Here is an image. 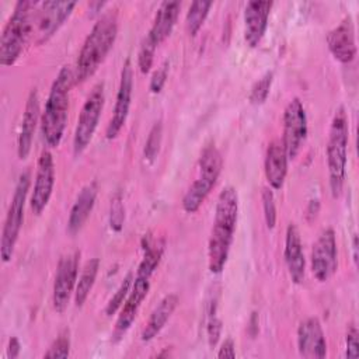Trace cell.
<instances>
[{
	"instance_id": "obj_1",
	"label": "cell",
	"mask_w": 359,
	"mask_h": 359,
	"mask_svg": "<svg viewBox=\"0 0 359 359\" xmlns=\"http://www.w3.org/2000/svg\"><path fill=\"white\" fill-rule=\"evenodd\" d=\"M238 217V194L224 187L216 201L215 220L208 244V265L212 273H220L227 262Z\"/></svg>"
},
{
	"instance_id": "obj_2",
	"label": "cell",
	"mask_w": 359,
	"mask_h": 359,
	"mask_svg": "<svg viewBox=\"0 0 359 359\" xmlns=\"http://www.w3.org/2000/svg\"><path fill=\"white\" fill-rule=\"evenodd\" d=\"M112 11L114 10L104 13L86 36L77 56L76 67L73 69L74 84L83 83L91 77L112 49L118 35L116 14Z\"/></svg>"
},
{
	"instance_id": "obj_3",
	"label": "cell",
	"mask_w": 359,
	"mask_h": 359,
	"mask_svg": "<svg viewBox=\"0 0 359 359\" xmlns=\"http://www.w3.org/2000/svg\"><path fill=\"white\" fill-rule=\"evenodd\" d=\"M74 86V72L70 66H63L55 77L45 108L41 115V130L46 146L57 147L63 139L67 112H69V95Z\"/></svg>"
},
{
	"instance_id": "obj_4",
	"label": "cell",
	"mask_w": 359,
	"mask_h": 359,
	"mask_svg": "<svg viewBox=\"0 0 359 359\" xmlns=\"http://www.w3.org/2000/svg\"><path fill=\"white\" fill-rule=\"evenodd\" d=\"M38 6L39 3L28 0H21L15 4L1 32L0 63L3 66L14 65L29 38L34 36V21Z\"/></svg>"
},
{
	"instance_id": "obj_5",
	"label": "cell",
	"mask_w": 359,
	"mask_h": 359,
	"mask_svg": "<svg viewBox=\"0 0 359 359\" xmlns=\"http://www.w3.org/2000/svg\"><path fill=\"white\" fill-rule=\"evenodd\" d=\"M348 140H349L348 116H346L345 108L338 107L331 121L328 142H327V167H328L330 189L334 198H338L341 195L344 182H345Z\"/></svg>"
},
{
	"instance_id": "obj_6",
	"label": "cell",
	"mask_w": 359,
	"mask_h": 359,
	"mask_svg": "<svg viewBox=\"0 0 359 359\" xmlns=\"http://www.w3.org/2000/svg\"><path fill=\"white\" fill-rule=\"evenodd\" d=\"M223 157L215 144L203 149L199 157L198 177L187 189L182 198V209L187 213H195L212 192L222 172Z\"/></svg>"
},
{
	"instance_id": "obj_7",
	"label": "cell",
	"mask_w": 359,
	"mask_h": 359,
	"mask_svg": "<svg viewBox=\"0 0 359 359\" xmlns=\"http://www.w3.org/2000/svg\"><path fill=\"white\" fill-rule=\"evenodd\" d=\"M31 185L29 171H24L18 175L14 194L4 219L1 241H0V257L3 262H8L13 258L14 247L20 236V230L24 222V208L28 198Z\"/></svg>"
},
{
	"instance_id": "obj_8",
	"label": "cell",
	"mask_w": 359,
	"mask_h": 359,
	"mask_svg": "<svg viewBox=\"0 0 359 359\" xmlns=\"http://www.w3.org/2000/svg\"><path fill=\"white\" fill-rule=\"evenodd\" d=\"M104 102H105L104 83H97L90 91V94L87 95L77 118V123L73 135L74 156H80L88 147L94 136V132L98 126V122L104 109Z\"/></svg>"
},
{
	"instance_id": "obj_9",
	"label": "cell",
	"mask_w": 359,
	"mask_h": 359,
	"mask_svg": "<svg viewBox=\"0 0 359 359\" xmlns=\"http://www.w3.org/2000/svg\"><path fill=\"white\" fill-rule=\"evenodd\" d=\"M76 1H42L35 11L34 34L38 45L46 42L69 18Z\"/></svg>"
},
{
	"instance_id": "obj_10",
	"label": "cell",
	"mask_w": 359,
	"mask_h": 359,
	"mask_svg": "<svg viewBox=\"0 0 359 359\" xmlns=\"http://www.w3.org/2000/svg\"><path fill=\"white\" fill-rule=\"evenodd\" d=\"M79 259H80V252L73 251V252L65 254L57 262L53 289H52V303H53V309L57 313H63L67 309L70 297L72 294H74L77 275H79Z\"/></svg>"
},
{
	"instance_id": "obj_11",
	"label": "cell",
	"mask_w": 359,
	"mask_h": 359,
	"mask_svg": "<svg viewBox=\"0 0 359 359\" xmlns=\"http://www.w3.org/2000/svg\"><path fill=\"white\" fill-rule=\"evenodd\" d=\"M307 136V116L302 101L296 97L287 102L283 111L282 143L289 160H293L300 151Z\"/></svg>"
},
{
	"instance_id": "obj_12",
	"label": "cell",
	"mask_w": 359,
	"mask_h": 359,
	"mask_svg": "<svg viewBox=\"0 0 359 359\" xmlns=\"http://www.w3.org/2000/svg\"><path fill=\"white\" fill-rule=\"evenodd\" d=\"M311 272L318 282H327L338 268L337 238L332 229L321 231L311 248Z\"/></svg>"
},
{
	"instance_id": "obj_13",
	"label": "cell",
	"mask_w": 359,
	"mask_h": 359,
	"mask_svg": "<svg viewBox=\"0 0 359 359\" xmlns=\"http://www.w3.org/2000/svg\"><path fill=\"white\" fill-rule=\"evenodd\" d=\"M132 94H133V67L130 60L126 59L121 70V79H119V86L116 91L114 112L105 129L107 139L111 140L116 137L121 129L123 128L129 115Z\"/></svg>"
},
{
	"instance_id": "obj_14",
	"label": "cell",
	"mask_w": 359,
	"mask_h": 359,
	"mask_svg": "<svg viewBox=\"0 0 359 359\" xmlns=\"http://www.w3.org/2000/svg\"><path fill=\"white\" fill-rule=\"evenodd\" d=\"M55 187V163L49 150H42L38 163L34 188L31 191L29 208L34 215H41L49 203Z\"/></svg>"
},
{
	"instance_id": "obj_15",
	"label": "cell",
	"mask_w": 359,
	"mask_h": 359,
	"mask_svg": "<svg viewBox=\"0 0 359 359\" xmlns=\"http://www.w3.org/2000/svg\"><path fill=\"white\" fill-rule=\"evenodd\" d=\"M150 290V279H143V278H133V283L130 287V292L126 297V300L123 302L122 307L119 309V314L115 323V328L112 332V339L116 342L119 341L126 332L128 330L132 327L139 309L143 303V300L146 299L147 293Z\"/></svg>"
},
{
	"instance_id": "obj_16",
	"label": "cell",
	"mask_w": 359,
	"mask_h": 359,
	"mask_svg": "<svg viewBox=\"0 0 359 359\" xmlns=\"http://www.w3.org/2000/svg\"><path fill=\"white\" fill-rule=\"evenodd\" d=\"M41 104H39V95L38 90L32 88L27 97L22 119H21V128L18 133L17 140V154L20 160H25L31 151L34 135L36 130V125L41 119Z\"/></svg>"
},
{
	"instance_id": "obj_17",
	"label": "cell",
	"mask_w": 359,
	"mask_h": 359,
	"mask_svg": "<svg viewBox=\"0 0 359 359\" xmlns=\"http://www.w3.org/2000/svg\"><path fill=\"white\" fill-rule=\"evenodd\" d=\"M327 45L331 55L344 65L351 63L356 56L355 29L352 18L345 17L335 28L327 34Z\"/></svg>"
},
{
	"instance_id": "obj_18",
	"label": "cell",
	"mask_w": 359,
	"mask_h": 359,
	"mask_svg": "<svg viewBox=\"0 0 359 359\" xmlns=\"http://www.w3.org/2000/svg\"><path fill=\"white\" fill-rule=\"evenodd\" d=\"M297 349L303 358H325L327 341L317 317H309L300 323L297 328Z\"/></svg>"
},
{
	"instance_id": "obj_19",
	"label": "cell",
	"mask_w": 359,
	"mask_h": 359,
	"mask_svg": "<svg viewBox=\"0 0 359 359\" xmlns=\"http://www.w3.org/2000/svg\"><path fill=\"white\" fill-rule=\"evenodd\" d=\"M272 6V1L254 0L247 3L244 8V39L251 48L258 46L265 35Z\"/></svg>"
},
{
	"instance_id": "obj_20",
	"label": "cell",
	"mask_w": 359,
	"mask_h": 359,
	"mask_svg": "<svg viewBox=\"0 0 359 359\" xmlns=\"http://www.w3.org/2000/svg\"><path fill=\"white\" fill-rule=\"evenodd\" d=\"M283 257H285L286 268H287L292 282L296 285L302 283L304 279V272H306V258H304V252H303L300 233L294 223H290L286 229Z\"/></svg>"
},
{
	"instance_id": "obj_21",
	"label": "cell",
	"mask_w": 359,
	"mask_h": 359,
	"mask_svg": "<svg viewBox=\"0 0 359 359\" xmlns=\"http://www.w3.org/2000/svg\"><path fill=\"white\" fill-rule=\"evenodd\" d=\"M287 163L289 157L282 140L275 139L268 144L265 160H264V171L269 188L280 189L285 184L287 174Z\"/></svg>"
},
{
	"instance_id": "obj_22",
	"label": "cell",
	"mask_w": 359,
	"mask_h": 359,
	"mask_svg": "<svg viewBox=\"0 0 359 359\" xmlns=\"http://www.w3.org/2000/svg\"><path fill=\"white\" fill-rule=\"evenodd\" d=\"M97 195H98V187H97V182L94 181L88 182L81 188V191L79 192L70 209L69 219H67V230L70 234H76L84 226L86 220L88 219L95 205Z\"/></svg>"
},
{
	"instance_id": "obj_23",
	"label": "cell",
	"mask_w": 359,
	"mask_h": 359,
	"mask_svg": "<svg viewBox=\"0 0 359 359\" xmlns=\"http://www.w3.org/2000/svg\"><path fill=\"white\" fill-rule=\"evenodd\" d=\"M180 8H181L180 1H163L160 4L156 13L154 21L146 35L153 43L158 46L161 42H164L170 36L178 20Z\"/></svg>"
},
{
	"instance_id": "obj_24",
	"label": "cell",
	"mask_w": 359,
	"mask_h": 359,
	"mask_svg": "<svg viewBox=\"0 0 359 359\" xmlns=\"http://www.w3.org/2000/svg\"><path fill=\"white\" fill-rule=\"evenodd\" d=\"M178 303H180V299L174 293H168L160 300V303L154 307V310L151 311L147 323L144 324L140 332V339L143 342H149L158 335V332L164 328V325L175 311Z\"/></svg>"
},
{
	"instance_id": "obj_25",
	"label": "cell",
	"mask_w": 359,
	"mask_h": 359,
	"mask_svg": "<svg viewBox=\"0 0 359 359\" xmlns=\"http://www.w3.org/2000/svg\"><path fill=\"white\" fill-rule=\"evenodd\" d=\"M143 258L137 266L136 275L137 278L150 279L151 275L156 272L164 250H165V241L161 237H153L150 233L143 237Z\"/></svg>"
},
{
	"instance_id": "obj_26",
	"label": "cell",
	"mask_w": 359,
	"mask_h": 359,
	"mask_svg": "<svg viewBox=\"0 0 359 359\" xmlns=\"http://www.w3.org/2000/svg\"><path fill=\"white\" fill-rule=\"evenodd\" d=\"M98 269H100V259L98 258H91L84 264V266L81 269V273L77 279L74 294H73L76 307H81L86 303V300H87V297H88V294H90V292H91V289L95 283Z\"/></svg>"
},
{
	"instance_id": "obj_27",
	"label": "cell",
	"mask_w": 359,
	"mask_h": 359,
	"mask_svg": "<svg viewBox=\"0 0 359 359\" xmlns=\"http://www.w3.org/2000/svg\"><path fill=\"white\" fill-rule=\"evenodd\" d=\"M212 4H213L212 1H194L189 6V10L185 18V27L191 36H195L198 31L202 28Z\"/></svg>"
},
{
	"instance_id": "obj_28",
	"label": "cell",
	"mask_w": 359,
	"mask_h": 359,
	"mask_svg": "<svg viewBox=\"0 0 359 359\" xmlns=\"http://www.w3.org/2000/svg\"><path fill=\"white\" fill-rule=\"evenodd\" d=\"M161 140H163V123L161 121H156L147 135L144 147H143V157L146 160V163L153 164L160 153V147H161Z\"/></svg>"
},
{
	"instance_id": "obj_29",
	"label": "cell",
	"mask_w": 359,
	"mask_h": 359,
	"mask_svg": "<svg viewBox=\"0 0 359 359\" xmlns=\"http://www.w3.org/2000/svg\"><path fill=\"white\" fill-rule=\"evenodd\" d=\"M132 283H133V273L129 272V273L123 278V280L121 282V285L118 286V289L115 290V293L112 294V297L108 300V303H107V306H105V310H104L105 316L111 317V316H114V314L122 307L123 302L126 300V297H128V294H129V292H130Z\"/></svg>"
},
{
	"instance_id": "obj_30",
	"label": "cell",
	"mask_w": 359,
	"mask_h": 359,
	"mask_svg": "<svg viewBox=\"0 0 359 359\" xmlns=\"http://www.w3.org/2000/svg\"><path fill=\"white\" fill-rule=\"evenodd\" d=\"M272 80H273L272 72H266L261 79H258L254 83V86L251 87V91H250V102L251 104L261 105L266 101L269 91H271Z\"/></svg>"
},
{
	"instance_id": "obj_31",
	"label": "cell",
	"mask_w": 359,
	"mask_h": 359,
	"mask_svg": "<svg viewBox=\"0 0 359 359\" xmlns=\"http://www.w3.org/2000/svg\"><path fill=\"white\" fill-rule=\"evenodd\" d=\"M261 201H262V210H264L265 224L269 230H272L276 224V203H275V196H273L272 188H269V187L262 188Z\"/></svg>"
},
{
	"instance_id": "obj_32",
	"label": "cell",
	"mask_w": 359,
	"mask_h": 359,
	"mask_svg": "<svg viewBox=\"0 0 359 359\" xmlns=\"http://www.w3.org/2000/svg\"><path fill=\"white\" fill-rule=\"evenodd\" d=\"M125 223V206H123V199L119 192L114 195L111 199V206H109V227L114 231H121Z\"/></svg>"
},
{
	"instance_id": "obj_33",
	"label": "cell",
	"mask_w": 359,
	"mask_h": 359,
	"mask_svg": "<svg viewBox=\"0 0 359 359\" xmlns=\"http://www.w3.org/2000/svg\"><path fill=\"white\" fill-rule=\"evenodd\" d=\"M156 49H157V45L153 43L147 36H144L137 53V66L143 74H147L150 72L153 66Z\"/></svg>"
},
{
	"instance_id": "obj_34",
	"label": "cell",
	"mask_w": 359,
	"mask_h": 359,
	"mask_svg": "<svg viewBox=\"0 0 359 359\" xmlns=\"http://www.w3.org/2000/svg\"><path fill=\"white\" fill-rule=\"evenodd\" d=\"M69 353H70V337H69V331L65 330L50 344L48 351L43 353V358H52V359L67 358Z\"/></svg>"
},
{
	"instance_id": "obj_35",
	"label": "cell",
	"mask_w": 359,
	"mask_h": 359,
	"mask_svg": "<svg viewBox=\"0 0 359 359\" xmlns=\"http://www.w3.org/2000/svg\"><path fill=\"white\" fill-rule=\"evenodd\" d=\"M220 334H222V320L216 316V303L212 302L208 325H206V335H208V342L210 348H213L219 342Z\"/></svg>"
},
{
	"instance_id": "obj_36",
	"label": "cell",
	"mask_w": 359,
	"mask_h": 359,
	"mask_svg": "<svg viewBox=\"0 0 359 359\" xmlns=\"http://www.w3.org/2000/svg\"><path fill=\"white\" fill-rule=\"evenodd\" d=\"M345 356L355 359L359 356V331L355 324H349L345 335Z\"/></svg>"
},
{
	"instance_id": "obj_37",
	"label": "cell",
	"mask_w": 359,
	"mask_h": 359,
	"mask_svg": "<svg viewBox=\"0 0 359 359\" xmlns=\"http://www.w3.org/2000/svg\"><path fill=\"white\" fill-rule=\"evenodd\" d=\"M167 77H168V62H164V63L153 73V76H151V79H150V84H149L150 91H151L153 94H158V93L163 90V87H164V84H165V81H167Z\"/></svg>"
},
{
	"instance_id": "obj_38",
	"label": "cell",
	"mask_w": 359,
	"mask_h": 359,
	"mask_svg": "<svg viewBox=\"0 0 359 359\" xmlns=\"http://www.w3.org/2000/svg\"><path fill=\"white\" fill-rule=\"evenodd\" d=\"M217 358H229V359H234L236 358V345L234 341L231 338H226L217 352Z\"/></svg>"
},
{
	"instance_id": "obj_39",
	"label": "cell",
	"mask_w": 359,
	"mask_h": 359,
	"mask_svg": "<svg viewBox=\"0 0 359 359\" xmlns=\"http://www.w3.org/2000/svg\"><path fill=\"white\" fill-rule=\"evenodd\" d=\"M20 351H21V344L18 341L17 337H11L10 341H8V358L14 359L20 355Z\"/></svg>"
},
{
	"instance_id": "obj_40",
	"label": "cell",
	"mask_w": 359,
	"mask_h": 359,
	"mask_svg": "<svg viewBox=\"0 0 359 359\" xmlns=\"http://www.w3.org/2000/svg\"><path fill=\"white\" fill-rule=\"evenodd\" d=\"M352 248H353V262H355V265H356V264H358V237H356V236H353Z\"/></svg>"
}]
</instances>
